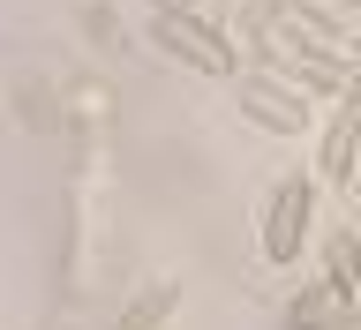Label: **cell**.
<instances>
[{"mask_svg":"<svg viewBox=\"0 0 361 330\" xmlns=\"http://www.w3.org/2000/svg\"><path fill=\"white\" fill-rule=\"evenodd\" d=\"M233 83H241V113L256 120V128H271V135H309L316 128V106L293 83H279V75H264V68H241Z\"/></svg>","mask_w":361,"mask_h":330,"instance_id":"obj_3","label":"cell"},{"mask_svg":"<svg viewBox=\"0 0 361 330\" xmlns=\"http://www.w3.org/2000/svg\"><path fill=\"white\" fill-rule=\"evenodd\" d=\"M173 308H180V278H158V286H143L128 308H121V323H113V330H158Z\"/></svg>","mask_w":361,"mask_h":330,"instance_id":"obj_5","label":"cell"},{"mask_svg":"<svg viewBox=\"0 0 361 330\" xmlns=\"http://www.w3.org/2000/svg\"><path fill=\"white\" fill-rule=\"evenodd\" d=\"M151 8H180V15H196V8H188V0H151Z\"/></svg>","mask_w":361,"mask_h":330,"instance_id":"obj_8","label":"cell"},{"mask_svg":"<svg viewBox=\"0 0 361 330\" xmlns=\"http://www.w3.org/2000/svg\"><path fill=\"white\" fill-rule=\"evenodd\" d=\"M151 45H158V53H173L180 68H196V75H219V83H233V75H241L233 38H226V30H211L203 15H180V8H158V15H151Z\"/></svg>","mask_w":361,"mask_h":330,"instance_id":"obj_1","label":"cell"},{"mask_svg":"<svg viewBox=\"0 0 361 330\" xmlns=\"http://www.w3.org/2000/svg\"><path fill=\"white\" fill-rule=\"evenodd\" d=\"M338 8H354V0H338Z\"/></svg>","mask_w":361,"mask_h":330,"instance_id":"obj_10","label":"cell"},{"mask_svg":"<svg viewBox=\"0 0 361 330\" xmlns=\"http://www.w3.org/2000/svg\"><path fill=\"white\" fill-rule=\"evenodd\" d=\"M354 151H361V106H338L331 128H324V151H316V165L338 196H354Z\"/></svg>","mask_w":361,"mask_h":330,"instance_id":"obj_4","label":"cell"},{"mask_svg":"<svg viewBox=\"0 0 361 330\" xmlns=\"http://www.w3.org/2000/svg\"><path fill=\"white\" fill-rule=\"evenodd\" d=\"M309 225H316V180L309 173H286L264 203V263L271 270H293L301 248H309Z\"/></svg>","mask_w":361,"mask_h":330,"instance_id":"obj_2","label":"cell"},{"mask_svg":"<svg viewBox=\"0 0 361 330\" xmlns=\"http://www.w3.org/2000/svg\"><path fill=\"white\" fill-rule=\"evenodd\" d=\"M338 315H354V308H338L331 293L316 286V293H301V300H286V315H279V323H286V330H331Z\"/></svg>","mask_w":361,"mask_h":330,"instance_id":"obj_7","label":"cell"},{"mask_svg":"<svg viewBox=\"0 0 361 330\" xmlns=\"http://www.w3.org/2000/svg\"><path fill=\"white\" fill-rule=\"evenodd\" d=\"M188 8H196V15H203V8H211V0H188Z\"/></svg>","mask_w":361,"mask_h":330,"instance_id":"obj_9","label":"cell"},{"mask_svg":"<svg viewBox=\"0 0 361 330\" xmlns=\"http://www.w3.org/2000/svg\"><path fill=\"white\" fill-rule=\"evenodd\" d=\"M324 293H331L338 308H354V293H361V278H354V233H338V241L324 248Z\"/></svg>","mask_w":361,"mask_h":330,"instance_id":"obj_6","label":"cell"}]
</instances>
